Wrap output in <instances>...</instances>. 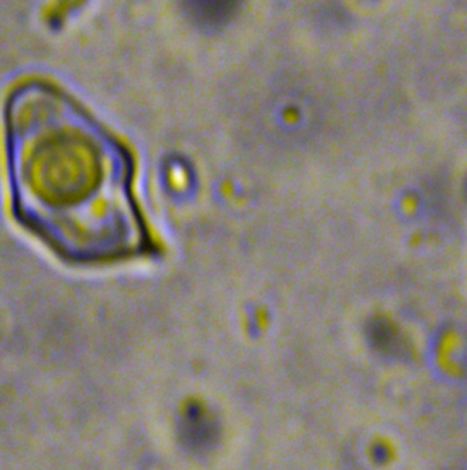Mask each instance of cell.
I'll return each instance as SVG.
<instances>
[{
  "label": "cell",
  "instance_id": "obj_1",
  "mask_svg": "<svg viewBox=\"0 0 467 470\" xmlns=\"http://www.w3.org/2000/svg\"><path fill=\"white\" fill-rule=\"evenodd\" d=\"M305 99L298 94H285L278 97L272 107L274 133L282 140H298L308 133L313 120L311 103H304Z\"/></svg>",
  "mask_w": 467,
  "mask_h": 470
},
{
  "label": "cell",
  "instance_id": "obj_2",
  "mask_svg": "<svg viewBox=\"0 0 467 470\" xmlns=\"http://www.w3.org/2000/svg\"><path fill=\"white\" fill-rule=\"evenodd\" d=\"M231 4H191V14H196L197 18L201 21H207L206 23L217 22L225 20V15L230 13Z\"/></svg>",
  "mask_w": 467,
  "mask_h": 470
}]
</instances>
